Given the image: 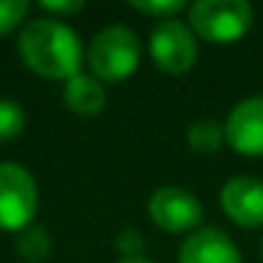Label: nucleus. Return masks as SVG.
I'll list each match as a JSON object with an SVG mask.
<instances>
[{
    "label": "nucleus",
    "mask_w": 263,
    "mask_h": 263,
    "mask_svg": "<svg viewBox=\"0 0 263 263\" xmlns=\"http://www.w3.org/2000/svg\"><path fill=\"white\" fill-rule=\"evenodd\" d=\"M17 51L23 63L46 80H65L82 74V40L68 23L60 17H37L29 20L20 31Z\"/></svg>",
    "instance_id": "1"
},
{
    "label": "nucleus",
    "mask_w": 263,
    "mask_h": 263,
    "mask_svg": "<svg viewBox=\"0 0 263 263\" xmlns=\"http://www.w3.org/2000/svg\"><path fill=\"white\" fill-rule=\"evenodd\" d=\"M88 68L99 82H122L136 74L142 63V43L127 26H105L88 46Z\"/></svg>",
    "instance_id": "2"
},
{
    "label": "nucleus",
    "mask_w": 263,
    "mask_h": 263,
    "mask_svg": "<svg viewBox=\"0 0 263 263\" xmlns=\"http://www.w3.org/2000/svg\"><path fill=\"white\" fill-rule=\"evenodd\" d=\"M255 9L246 0H198L187 9V26L195 37L215 46L235 43L252 29Z\"/></svg>",
    "instance_id": "3"
},
{
    "label": "nucleus",
    "mask_w": 263,
    "mask_h": 263,
    "mask_svg": "<svg viewBox=\"0 0 263 263\" xmlns=\"http://www.w3.org/2000/svg\"><path fill=\"white\" fill-rule=\"evenodd\" d=\"M37 184L20 164H0V229L23 232L37 215Z\"/></svg>",
    "instance_id": "4"
},
{
    "label": "nucleus",
    "mask_w": 263,
    "mask_h": 263,
    "mask_svg": "<svg viewBox=\"0 0 263 263\" xmlns=\"http://www.w3.org/2000/svg\"><path fill=\"white\" fill-rule=\"evenodd\" d=\"M150 57L164 74L181 77L198 60V37L181 20H161L150 31Z\"/></svg>",
    "instance_id": "5"
},
{
    "label": "nucleus",
    "mask_w": 263,
    "mask_h": 263,
    "mask_svg": "<svg viewBox=\"0 0 263 263\" xmlns=\"http://www.w3.org/2000/svg\"><path fill=\"white\" fill-rule=\"evenodd\" d=\"M147 215L161 232L190 235L204 221V206L198 195H193L184 187H159L147 201Z\"/></svg>",
    "instance_id": "6"
},
{
    "label": "nucleus",
    "mask_w": 263,
    "mask_h": 263,
    "mask_svg": "<svg viewBox=\"0 0 263 263\" xmlns=\"http://www.w3.org/2000/svg\"><path fill=\"white\" fill-rule=\"evenodd\" d=\"M223 136L238 156H263V97L240 99L223 122Z\"/></svg>",
    "instance_id": "7"
},
{
    "label": "nucleus",
    "mask_w": 263,
    "mask_h": 263,
    "mask_svg": "<svg viewBox=\"0 0 263 263\" xmlns=\"http://www.w3.org/2000/svg\"><path fill=\"white\" fill-rule=\"evenodd\" d=\"M221 210L243 229L263 227V181L255 176H232L221 187Z\"/></svg>",
    "instance_id": "8"
},
{
    "label": "nucleus",
    "mask_w": 263,
    "mask_h": 263,
    "mask_svg": "<svg viewBox=\"0 0 263 263\" xmlns=\"http://www.w3.org/2000/svg\"><path fill=\"white\" fill-rule=\"evenodd\" d=\"M178 263H243V257L223 229L198 227L184 238Z\"/></svg>",
    "instance_id": "9"
},
{
    "label": "nucleus",
    "mask_w": 263,
    "mask_h": 263,
    "mask_svg": "<svg viewBox=\"0 0 263 263\" xmlns=\"http://www.w3.org/2000/svg\"><path fill=\"white\" fill-rule=\"evenodd\" d=\"M63 102L68 110H74L77 116H97L105 110V88L97 77L91 74H77L65 82L63 88Z\"/></svg>",
    "instance_id": "10"
},
{
    "label": "nucleus",
    "mask_w": 263,
    "mask_h": 263,
    "mask_svg": "<svg viewBox=\"0 0 263 263\" xmlns=\"http://www.w3.org/2000/svg\"><path fill=\"white\" fill-rule=\"evenodd\" d=\"M187 144L195 153H215V150H221L227 144L223 125L215 119H195L187 127Z\"/></svg>",
    "instance_id": "11"
},
{
    "label": "nucleus",
    "mask_w": 263,
    "mask_h": 263,
    "mask_svg": "<svg viewBox=\"0 0 263 263\" xmlns=\"http://www.w3.org/2000/svg\"><path fill=\"white\" fill-rule=\"evenodd\" d=\"M17 252L26 260H34V263L46 260V257L51 255V235H48V229L37 227V223L26 227L17 238Z\"/></svg>",
    "instance_id": "12"
},
{
    "label": "nucleus",
    "mask_w": 263,
    "mask_h": 263,
    "mask_svg": "<svg viewBox=\"0 0 263 263\" xmlns=\"http://www.w3.org/2000/svg\"><path fill=\"white\" fill-rule=\"evenodd\" d=\"M130 6L136 12L147 14V17H156V23H161V20H176V14L190 9L184 0H133Z\"/></svg>",
    "instance_id": "13"
},
{
    "label": "nucleus",
    "mask_w": 263,
    "mask_h": 263,
    "mask_svg": "<svg viewBox=\"0 0 263 263\" xmlns=\"http://www.w3.org/2000/svg\"><path fill=\"white\" fill-rule=\"evenodd\" d=\"M26 127V110L12 99H0V142L14 139Z\"/></svg>",
    "instance_id": "14"
},
{
    "label": "nucleus",
    "mask_w": 263,
    "mask_h": 263,
    "mask_svg": "<svg viewBox=\"0 0 263 263\" xmlns=\"http://www.w3.org/2000/svg\"><path fill=\"white\" fill-rule=\"evenodd\" d=\"M29 14V3L26 0H0V34L14 31Z\"/></svg>",
    "instance_id": "15"
},
{
    "label": "nucleus",
    "mask_w": 263,
    "mask_h": 263,
    "mask_svg": "<svg viewBox=\"0 0 263 263\" xmlns=\"http://www.w3.org/2000/svg\"><path fill=\"white\" fill-rule=\"evenodd\" d=\"M40 9L48 14H80L82 0H40Z\"/></svg>",
    "instance_id": "16"
},
{
    "label": "nucleus",
    "mask_w": 263,
    "mask_h": 263,
    "mask_svg": "<svg viewBox=\"0 0 263 263\" xmlns=\"http://www.w3.org/2000/svg\"><path fill=\"white\" fill-rule=\"evenodd\" d=\"M116 263H153V260H147V257L136 255V257H122V260H116Z\"/></svg>",
    "instance_id": "17"
}]
</instances>
